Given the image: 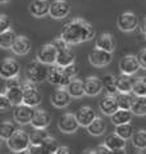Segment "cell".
Returning a JSON list of instances; mask_svg holds the SVG:
<instances>
[{"mask_svg":"<svg viewBox=\"0 0 146 154\" xmlns=\"http://www.w3.org/2000/svg\"><path fill=\"white\" fill-rule=\"evenodd\" d=\"M95 28L84 18H73L72 21L65 23L60 33V36L71 46L90 41L95 37Z\"/></svg>","mask_w":146,"mask_h":154,"instance_id":"cell-1","label":"cell"},{"mask_svg":"<svg viewBox=\"0 0 146 154\" xmlns=\"http://www.w3.org/2000/svg\"><path fill=\"white\" fill-rule=\"evenodd\" d=\"M7 145L14 153H23L31 145V135L23 130H17L7 140Z\"/></svg>","mask_w":146,"mask_h":154,"instance_id":"cell-2","label":"cell"},{"mask_svg":"<svg viewBox=\"0 0 146 154\" xmlns=\"http://www.w3.org/2000/svg\"><path fill=\"white\" fill-rule=\"evenodd\" d=\"M46 66L47 64L42 63L40 60L28 63L26 67V79L35 84H41L42 81L47 80L49 69L46 68Z\"/></svg>","mask_w":146,"mask_h":154,"instance_id":"cell-3","label":"cell"},{"mask_svg":"<svg viewBox=\"0 0 146 154\" xmlns=\"http://www.w3.org/2000/svg\"><path fill=\"white\" fill-rule=\"evenodd\" d=\"M41 100H42V96L40 90L37 89L36 84L27 80L23 84V103L36 108L41 104Z\"/></svg>","mask_w":146,"mask_h":154,"instance_id":"cell-4","label":"cell"},{"mask_svg":"<svg viewBox=\"0 0 146 154\" xmlns=\"http://www.w3.org/2000/svg\"><path fill=\"white\" fill-rule=\"evenodd\" d=\"M47 81L51 85L58 86V88H67L68 84L72 81V77L68 76V73L64 69V67L56 64L55 67H53V68L49 69Z\"/></svg>","mask_w":146,"mask_h":154,"instance_id":"cell-5","label":"cell"},{"mask_svg":"<svg viewBox=\"0 0 146 154\" xmlns=\"http://www.w3.org/2000/svg\"><path fill=\"white\" fill-rule=\"evenodd\" d=\"M35 113H36L35 107H31V105L22 103L16 105V108L13 110V118L16 119L17 123L27 125V123H31Z\"/></svg>","mask_w":146,"mask_h":154,"instance_id":"cell-6","label":"cell"},{"mask_svg":"<svg viewBox=\"0 0 146 154\" xmlns=\"http://www.w3.org/2000/svg\"><path fill=\"white\" fill-rule=\"evenodd\" d=\"M111 59H113V53L99 49V48H96V46L89 54V62H90V64L94 67H105V66L110 64Z\"/></svg>","mask_w":146,"mask_h":154,"instance_id":"cell-7","label":"cell"},{"mask_svg":"<svg viewBox=\"0 0 146 154\" xmlns=\"http://www.w3.org/2000/svg\"><path fill=\"white\" fill-rule=\"evenodd\" d=\"M58 50L56 46L53 44V42H49V44L42 45L40 49L36 53V58L37 60L42 62L45 64H54L56 63V57H58Z\"/></svg>","mask_w":146,"mask_h":154,"instance_id":"cell-8","label":"cell"},{"mask_svg":"<svg viewBox=\"0 0 146 154\" xmlns=\"http://www.w3.org/2000/svg\"><path fill=\"white\" fill-rule=\"evenodd\" d=\"M117 25H118L119 30L123 32L135 31L138 26V17L133 12H124L117 19Z\"/></svg>","mask_w":146,"mask_h":154,"instance_id":"cell-9","label":"cell"},{"mask_svg":"<svg viewBox=\"0 0 146 154\" xmlns=\"http://www.w3.org/2000/svg\"><path fill=\"white\" fill-rule=\"evenodd\" d=\"M80 127L78 119H77L76 114L73 113H65L58 119V128L64 134H73L76 132Z\"/></svg>","mask_w":146,"mask_h":154,"instance_id":"cell-10","label":"cell"},{"mask_svg":"<svg viewBox=\"0 0 146 154\" xmlns=\"http://www.w3.org/2000/svg\"><path fill=\"white\" fill-rule=\"evenodd\" d=\"M140 68H141V66H140L137 55L127 54L119 60V69H120L122 73L135 75Z\"/></svg>","mask_w":146,"mask_h":154,"instance_id":"cell-11","label":"cell"},{"mask_svg":"<svg viewBox=\"0 0 146 154\" xmlns=\"http://www.w3.org/2000/svg\"><path fill=\"white\" fill-rule=\"evenodd\" d=\"M21 71V66L19 63L13 59V58H5L2 63V68H0V76L4 80L12 79V77H17Z\"/></svg>","mask_w":146,"mask_h":154,"instance_id":"cell-12","label":"cell"},{"mask_svg":"<svg viewBox=\"0 0 146 154\" xmlns=\"http://www.w3.org/2000/svg\"><path fill=\"white\" fill-rule=\"evenodd\" d=\"M71 12V5L67 0H54L50 4V12L49 16L54 19L65 18Z\"/></svg>","mask_w":146,"mask_h":154,"instance_id":"cell-13","label":"cell"},{"mask_svg":"<svg viewBox=\"0 0 146 154\" xmlns=\"http://www.w3.org/2000/svg\"><path fill=\"white\" fill-rule=\"evenodd\" d=\"M72 95L69 94V91L67 90V88H59L56 89L53 95L50 96V102L55 108H65L71 104Z\"/></svg>","mask_w":146,"mask_h":154,"instance_id":"cell-14","label":"cell"},{"mask_svg":"<svg viewBox=\"0 0 146 154\" xmlns=\"http://www.w3.org/2000/svg\"><path fill=\"white\" fill-rule=\"evenodd\" d=\"M104 144L113 153H126V144H127V140L123 139L122 136H119L117 132L114 134H110L105 137V141Z\"/></svg>","mask_w":146,"mask_h":154,"instance_id":"cell-15","label":"cell"},{"mask_svg":"<svg viewBox=\"0 0 146 154\" xmlns=\"http://www.w3.org/2000/svg\"><path fill=\"white\" fill-rule=\"evenodd\" d=\"M99 108L101 110V113L105 116H113L117 110L119 109L118 102H117V96L115 95H108L106 94L99 103Z\"/></svg>","mask_w":146,"mask_h":154,"instance_id":"cell-16","label":"cell"},{"mask_svg":"<svg viewBox=\"0 0 146 154\" xmlns=\"http://www.w3.org/2000/svg\"><path fill=\"white\" fill-rule=\"evenodd\" d=\"M104 90L103 80L96 76H90L85 80V91L86 95L89 96H96Z\"/></svg>","mask_w":146,"mask_h":154,"instance_id":"cell-17","label":"cell"},{"mask_svg":"<svg viewBox=\"0 0 146 154\" xmlns=\"http://www.w3.org/2000/svg\"><path fill=\"white\" fill-rule=\"evenodd\" d=\"M50 4L49 0H32L30 4V13L36 18H42L50 12Z\"/></svg>","mask_w":146,"mask_h":154,"instance_id":"cell-18","label":"cell"},{"mask_svg":"<svg viewBox=\"0 0 146 154\" xmlns=\"http://www.w3.org/2000/svg\"><path fill=\"white\" fill-rule=\"evenodd\" d=\"M76 117H77V119H78L80 126L87 127L97 117V116L95 113V110L92 109V107H90V105H84V107H81L76 112Z\"/></svg>","mask_w":146,"mask_h":154,"instance_id":"cell-19","label":"cell"},{"mask_svg":"<svg viewBox=\"0 0 146 154\" xmlns=\"http://www.w3.org/2000/svg\"><path fill=\"white\" fill-rule=\"evenodd\" d=\"M32 48V44H31V40L28 38L27 36H17L16 41L12 46V51L16 55H26L30 53Z\"/></svg>","mask_w":146,"mask_h":154,"instance_id":"cell-20","label":"cell"},{"mask_svg":"<svg viewBox=\"0 0 146 154\" xmlns=\"http://www.w3.org/2000/svg\"><path fill=\"white\" fill-rule=\"evenodd\" d=\"M95 46L99 48V49H103V50L113 53L114 49H115V40H114V36L111 35V33H109V32H103V33H100V35L96 37Z\"/></svg>","mask_w":146,"mask_h":154,"instance_id":"cell-21","label":"cell"},{"mask_svg":"<svg viewBox=\"0 0 146 154\" xmlns=\"http://www.w3.org/2000/svg\"><path fill=\"white\" fill-rule=\"evenodd\" d=\"M51 122V117L46 110L44 109H36V113L33 116L31 126L33 128H46Z\"/></svg>","mask_w":146,"mask_h":154,"instance_id":"cell-22","label":"cell"},{"mask_svg":"<svg viewBox=\"0 0 146 154\" xmlns=\"http://www.w3.org/2000/svg\"><path fill=\"white\" fill-rule=\"evenodd\" d=\"M136 79L133 77V75H127V73H122L119 76H117V88L118 91L122 93H132L133 89V84H135Z\"/></svg>","mask_w":146,"mask_h":154,"instance_id":"cell-23","label":"cell"},{"mask_svg":"<svg viewBox=\"0 0 146 154\" xmlns=\"http://www.w3.org/2000/svg\"><path fill=\"white\" fill-rule=\"evenodd\" d=\"M5 95L9 98L13 105H18L23 103V85H17L13 88L5 89Z\"/></svg>","mask_w":146,"mask_h":154,"instance_id":"cell-24","label":"cell"},{"mask_svg":"<svg viewBox=\"0 0 146 154\" xmlns=\"http://www.w3.org/2000/svg\"><path fill=\"white\" fill-rule=\"evenodd\" d=\"M67 90L69 91L72 98H82L84 95H86L85 81H81L78 79H72V81L67 86Z\"/></svg>","mask_w":146,"mask_h":154,"instance_id":"cell-25","label":"cell"},{"mask_svg":"<svg viewBox=\"0 0 146 154\" xmlns=\"http://www.w3.org/2000/svg\"><path fill=\"white\" fill-rule=\"evenodd\" d=\"M86 128L87 132L92 136H101L106 131V122L101 117H96Z\"/></svg>","mask_w":146,"mask_h":154,"instance_id":"cell-26","label":"cell"},{"mask_svg":"<svg viewBox=\"0 0 146 154\" xmlns=\"http://www.w3.org/2000/svg\"><path fill=\"white\" fill-rule=\"evenodd\" d=\"M132 117H133V112L131 109L119 108L113 116H111V122H113V125H115V126H117V125L131 122Z\"/></svg>","mask_w":146,"mask_h":154,"instance_id":"cell-27","label":"cell"},{"mask_svg":"<svg viewBox=\"0 0 146 154\" xmlns=\"http://www.w3.org/2000/svg\"><path fill=\"white\" fill-rule=\"evenodd\" d=\"M76 59V55L69 48L67 49H63L58 51V57H56V64L58 66H62V67H67L72 64Z\"/></svg>","mask_w":146,"mask_h":154,"instance_id":"cell-28","label":"cell"},{"mask_svg":"<svg viewBox=\"0 0 146 154\" xmlns=\"http://www.w3.org/2000/svg\"><path fill=\"white\" fill-rule=\"evenodd\" d=\"M16 38L17 33L12 31L11 28L4 32H0V46H2V49H12Z\"/></svg>","mask_w":146,"mask_h":154,"instance_id":"cell-29","label":"cell"},{"mask_svg":"<svg viewBox=\"0 0 146 154\" xmlns=\"http://www.w3.org/2000/svg\"><path fill=\"white\" fill-rule=\"evenodd\" d=\"M103 84H104V91L108 95H117L119 93L117 88V77L113 75H105L103 77Z\"/></svg>","mask_w":146,"mask_h":154,"instance_id":"cell-30","label":"cell"},{"mask_svg":"<svg viewBox=\"0 0 146 154\" xmlns=\"http://www.w3.org/2000/svg\"><path fill=\"white\" fill-rule=\"evenodd\" d=\"M131 110L135 116H146V95L136 96Z\"/></svg>","mask_w":146,"mask_h":154,"instance_id":"cell-31","label":"cell"},{"mask_svg":"<svg viewBox=\"0 0 146 154\" xmlns=\"http://www.w3.org/2000/svg\"><path fill=\"white\" fill-rule=\"evenodd\" d=\"M115 96H117V102H118L119 108H123V109H131L132 108L135 98L132 96V94H131V91L129 93H122V91H119Z\"/></svg>","mask_w":146,"mask_h":154,"instance_id":"cell-32","label":"cell"},{"mask_svg":"<svg viewBox=\"0 0 146 154\" xmlns=\"http://www.w3.org/2000/svg\"><path fill=\"white\" fill-rule=\"evenodd\" d=\"M131 140H132V144L136 149H138V150L146 149V130H137Z\"/></svg>","mask_w":146,"mask_h":154,"instance_id":"cell-33","label":"cell"},{"mask_svg":"<svg viewBox=\"0 0 146 154\" xmlns=\"http://www.w3.org/2000/svg\"><path fill=\"white\" fill-rule=\"evenodd\" d=\"M17 130H18L17 126L12 121H4L2 123V127H0V137H2V140L7 141Z\"/></svg>","mask_w":146,"mask_h":154,"instance_id":"cell-34","label":"cell"},{"mask_svg":"<svg viewBox=\"0 0 146 154\" xmlns=\"http://www.w3.org/2000/svg\"><path fill=\"white\" fill-rule=\"evenodd\" d=\"M115 132L119 135V136H122L123 139H126V140H129V139H132L133 136V126L131 122H127V123H122V125H117L115 127Z\"/></svg>","mask_w":146,"mask_h":154,"instance_id":"cell-35","label":"cell"},{"mask_svg":"<svg viewBox=\"0 0 146 154\" xmlns=\"http://www.w3.org/2000/svg\"><path fill=\"white\" fill-rule=\"evenodd\" d=\"M41 148H42V153L51 154V153H56L58 148H59V144H58V141L54 137L47 136L45 140H44V143L41 144Z\"/></svg>","mask_w":146,"mask_h":154,"instance_id":"cell-36","label":"cell"},{"mask_svg":"<svg viewBox=\"0 0 146 154\" xmlns=\"http://www.w3.org/2000/svg\"><path fill=\"white\" fill-rule=\"evenodd\" d=\"M132 93L136 96L146 95V76H141V77H137V79H136L135 84H133Z\"/></svg>","mask_w":146,"mask_h":154,"instance_id":"cell-37","label":"cell"},{"mask_svg":"<svg viewBox=\"0 0 146 154\" xmlns=\"http://www.w3.org/2000/svg\"><path fill=\"white\" fill-rule=\"evenodd\" d=\"M49 136L45 132L44 128H35V131L31 134V144H35V145H41L44 143V140Z\"/></svg>","mask_w":146,"mask_h":154,"instance_id":"cell-38","label":"cell"},{"mask_svg":"<svg viewBox=\"0 0 146 154\" xmlns=\"http://www.w3.org/2000/svg\"><path fill=\"white\" fill-rule=\"evenodd\" d=\"M11 25H12L11 18H9L7 14H2V16H0V32L9 30V28H11Z\"/></svg>","mask_w":146,"mask_h":154,"instance_id":"cell-39","label":"cell"},{"mask_svg":"<svg viewBox=\"0 0 146 154\" xmlns=\"http://www.w3.org/2000/svg\"><path fill=\"white\" fill-rule=\"evenodd\" d=\"M12 102L9 100V98L5 95V93H3L2 95H0V109H2V112H5V110H8L9 108L12 107Z\"/></svg>","mask_w":146,"mask_h":154,"instance_id":"cell-40","label":"cell"},{"mask_svg":"<svg viewBox=\"0 0 146 154\" xmlns=\"http://www.w3.org/2000/svg\"><path fill=\"white\" fill-rule=\"evenodd\" d=\"M64 69H65V72L68 73V76H71L72 79H75V77L78 75V72H80V68H78V64L76 63V62H73L72 64H69V66H67V67H64Z\"/></svg>","mask_w":146,"mask_h":154,"instance_id":"cell-41","label":"cell"},{"mask_svg":"<svg viewBox=\"0 0 146 154\" xmlns=\"http://www.w3.org/2000/svg\"><path fill=\"white\" fill-rule=\"evenodd\" d=\"M53 44L56 46V49H58V50H63V49H67V48H69V46H71V45L68 44V42H67L62 36H60V37H56L55 40L53 41Z\"/></svg>","mask_w":146,"mask_h":154,"instance_id":"cell-42","label":"cell"},{"mask_svg":"<svg viewBox=\"0 0 146 154\" xmlns=\"http://www.w3.org/2000/svg\"><path fill=\"white\" fill-rule=\"evenodd\" d=\"M137 58H138V62H140L141 68L146 69V49L140 50V53L137 54Z\"/></svg>","mask_w":146,"mask_h":154,"instance_id":"cell-43","label":"cell"},{"mask_svg":"<svg viewBox=\"0 0 146 154\" xmlns=\"http://www.w3.org/2000/svg\"><path fill=\"white\" fill-rule=\"evenodd\" d=\"M5 81H7L5 82V89L13 88V86H17V85H22L21 81H19V79H18V76L17 77H12V79H8Z\"/></svg>","mask_w":146,"mask_h":154,"instance_id":"cell-44","label":"cell"},{"mask_svg":"<svg viewBox=\"0 0 146 154\" xmlns=\"http://www.w3.org/2000/svg\"><path fill=\"white\" fill-rule=\"evenodd\" d=\"M95 152L99 153V154H103V153H104V154H110V153H113L108 146L105 145V144H103V145H99L97 148H95Z\"/></svg>","mask_w":146,"mask_h":154,"instance_id":"cell-45","label":"cell"},{"mask_svg":"<svg viewBox=\"0 0 146 154\" xmlns=\"http://www.w3.org/2000/svg\"><path fill=\"white\" fill-rule=\"evenodd\" d=\"M69 154L71 153V149L68 148V146H59L58 148V150H56V154Z\"/></svg>","mask_w":146,"mask_h":154,"instance_id":"cell-46","label":"cell"},{"mask_svg":"<svg viewBox=\"0 0 146 154\" xmlns=\"http://www.w3.org/2000/svg\"><path fill=\"white\" fill-rule=\"evenodd\" d=\"M140 30L142 33H146V17L142 19V22L140 23Z\"/></svg>","mask_w":146,"mask_h":154,"instance_id":"cell-47","label":"cell"},{"mask_svg":"<svg viewBox=\"0 0 146 154\" xmlns=\"http://www.w3.org/2000/svg\"><path fill=\"white\" fill-rule=\"evenodd\" d=\"M8 2H11V0H0V3H2V4H5Z\"/></svg>","mask_w":146,"mask_h":154,"instance_id":"cell-48","label":"cell"},{"mask_svg":"<svg viewBox=\"0 0 146 154\" xmlns=\"http://www.w3.org/2000/svg\"><path fill=\"white\" fill-rule=\"evenodd\" d=\"M145 36H146V33H145Z\"/></svg>","mask_w":146,"mask_h":154,"instance_id":"cell-49","label":"cell"}]
</instances>
